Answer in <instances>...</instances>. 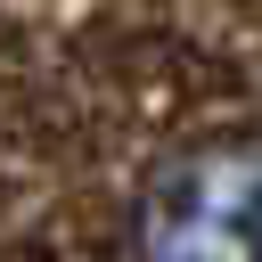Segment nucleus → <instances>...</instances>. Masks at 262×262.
Returning a JSON list of instances; mask_svg holds the SVG:
<instances>
[{
    "label": "nucleus",
    "mask_w": 262,
    "mask_h": 262,
    "mask_svg": "<svg viewBox=\"0 0 262 262\" xmlns=\"http://www.w3.org/2000/svg\"><path fill=\"white\" fill-rule=\"evenodd\" d=\"M139 262H262V139H205L147 180Z\"/></svg>",
    "instance_id": "f257e3e1"
}]
</instances>
